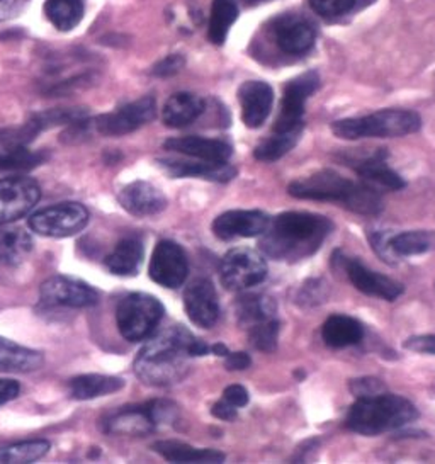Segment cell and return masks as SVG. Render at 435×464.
<instances>
[{
    "mask_svg": "<svg viewBox=\"0 0 435 464\" xmlns=\"http://www.w3.org/2000/svg\"><path fill=\"white\" fill-rule=\"evenodd\" d=\"M277 306L267 295H245L237 301V318L244 327H254L274 318Z\"/></svg>",
    "mask_w": 435,
    "mask_h": 464,
    "instance_id": "f546056e",
    "label": "cell"
},
{
    "mask_svg": "<svg viewBox=\"0 0 435 464\" xmlns=\"http://www.w3.org/2000/svg\"><path fill=\"white\" fill-rule=\"evenodd\" d=\"M89 221V211L81 203H60L44 208L29 218L33 232L43 237L63 238L82 232Z\"/></svg>",
    "mask_w": 435,
    "mask_h": 464,
    "instance_id": "ba28073f",
    "label": "cell"
},
{
    "mask_svg": "<svg viewBox=\"0 0 435 464\" xmlns=\"http://www.w3.org/2000/svg\"><path fill=\"white\" fill-rule=\"evenodd\" d=\"M322 289H324V283L322 281H308L304 287L301 289V295H299V300L306 301V304H310L312 301L314 303H320L324 295H322Z\"/></svg>",
    "mask_w": 435,
    "mask_h": 464,
    "instance_id": "f6af8a7d",
    "label": "cell"
},
{
    "mask_svg": "<svg viewBox=\"0 0 435 464\" xmlns=\"http://www.w3.org/2000/svg\"><path fill=\"white\" fill-rule=\"evenodd\" d=\"M223 400L228 401L235 409H242L248 403V392L240 384H231L223 392Z\"/></svg>",
    "mask_w": 435,
    "mask_h": 464,
    "instance_id": "7bdbcfd3",
    "label": "cell"
},
{
    "mask_svg": "<svg viewBox=\"0 0 435 464\" xmlns=\"http://www.w3.org/2000/svg\"><path fill=\"white\" fill-rule=\"evenodd\" d=\"M33 250V238L29 233L15 228L0 233V262L7 266H17L26 259Z\"/></svg>",
    "mask_w": 435,
    "mask_h": 464,
    "instance_id": "836d02e7",
    "label": "cell"
},
{
    "mask_svg": "<svg viewBox=\"0 0 435 464\" xmlns=\"http://www.w3.org/2000/svg\"><path fill=\"white\" fill-rule=\"evenodd\" d=\"M318 87H320V75L316 72H306L287 83L283 102H281V111L276 123L272 126V131L287 133V131L303 130L306 99L314 94Z\"/></svg>",
    "mask_w": 435,
    "mask_h": 464,
    "instance_id": "9c48e42d",
    "label": "cell"
},
{
    "mask_svg": "<svg viewBox=\"0 0 435 464\" xmlns=\"http://www.w3.org/2000/svg\"><path fill=\"white\" fill-rule=\"evenodd\" d=\"M211 353L219 355V357H227L228 355V347L225 343H215V345H211Z\"/></svg>",
    "mask_w": 435,
    "mask_h": 464,
    "instance_id": "681fc988",
    "label": "cell"
},
{
    "mask_svg": "<svg viewBox=\"0 0 435 464\" xmlns=\"http://www.w3.org/2000/svg\"><path fill=\"white\" fill-rule=\"evenodd\" d=\"M44 14L58 31H72L81 24L83 0H46Z\"/></svg>",
    "mask_w": 435,
    "mask_h": 464,
    "instance_id": "d6a6232c",
    "label": "cell"
},
{
    "mask_svg": "<svg viewBox=\"0 0 435 464\" xmlns=\"http://www.w3.org/2000/svg\"><path fill=\"white\" fill-rule=\"evenodd\" d=\"M46 159L48 153L29 150L26 145L5 147V150H0V170H31L43 164Z\"/></svg>",
    "mask_w": 435,
    "mask_h": 464,
    "instance_id": "d590c367",
    "label": "cell"
},
{
    "mask_svg": "<svg viewBox=\"0 0 435 464\" xmlns=\"http://www.w3.org/2000/svg\"><path fill=\"white\" fill-rule=\"evenodd\" d=\"M213 415L219 419V420H225V422H231V420H235L237 419V409L230 405L228 401H225L223 398L217 401L215 405H213Z\"/></svg>",
    "mask_w": 435,
    "mask_h": 464,
    "instance_id": "7dc6e473",
    "label": "cell"
},
{
    "mask_svg": "<svg viewBox=\"0 0 435 464\" xmlns=\"http://www.w3.org/2000/svg\"><path fill=\"white\" fill-rule=\"evenodd\" d=\"M287 191L298 199L339 201L353 213L366 217H374L382 209L380 192L369 188L362 180L353 182L330 169L291 182Z\"/></svg>",
    "mask_w": 435,
    "mask_h": 464,
    "instance_id": "3957f363",
    "label": "cell"
},
{
    "mask_svg": "<svg viewBox=\"0 0 435 464\" xmlns=\"http://www.w3.org/2000/svg\"><path fill=\"white\" fill-rule=\"evenodd\" d=\"M252 359L246 353H228L225 366L228 371H244V369L250 368Z\"/></svg>",
    "mask_w": 435,
    "mask_h": 464,
    "instance_id": "bcb514c9",
    "label": "cell"
},
{
    "mask_svg": "<svg viewBox=\"0 0 435 464\" xmlns=\"http://www.w3.org/2000/svg\"><path fill=\"white\" fill-rule=\"evenodd\" d=\"M388 151L384 149L369 151L364 157L351 160L361 180L376 191H400L407 184L393 169L386 165Z\"/></svg>",
    "mask_w": 435,
    "mask_h": 464,
    "instance_id": "e0dca14e",
    "label": "cell"
},
{
    "mask_svg": "<svg viewBox=\"0 0 435 464\" xmlns=\"http://www.w3.org/2000/svg\"><path fill=\"white\" fill-rule=\"evenodd\" d=\"M122 208L135 217L159 215L167 208V198L163 192L150 182H131L120 192Z\"/></svg>",
    "mask_w": 435,
    "mask_h": 464,
    "instance_id": "44dd1931",
    "label": "cell"
},
{
    "mask_svg": "<svg viewBox=\"0 0 435 464\" xmlns=\"http://www.w3.org/2000/svg\"><path fill=\"white\" fill-rule=\"evenodd\" d=\"M388 250L393 259L421 256L435 250V230H417V232L398 233L388 235Z\"/></svg>",
    "mask_w": 435,
    "mask_h": 464,
    "instance_id": "83f0119b",
    "label": "cell"
},
{
    "mask_svg": "<svg viewBox=\"0 0 435 464\" xmlns=\"http://www.w3.org/2000/svg\"><path fill=\"white\" fill-rule=\"evenodd\" d=\"M184 306L194 325L215 327L219 316V301L213 283L206 277L192 281L184 293Z\"/></svg>",
    "mask_w": 435,
    "mask_h": 464,
    "instance_id": "2e32d148",
    "label": "cell"
},
{
    "mask_svg": "<svg viewBox=\"0 0 435 464\" xmlns=\"http://www.w3.org/2000/svg\"><path fill=\"white\" fill-rule=\"evenodd\" d=\"M184 65H186V60L182 56H167V58H163L153 67V75H157V77H170V75L179 73Z\"/></svg>",
    "mask_w": 435,
    "mask_h": 464,
    "instance_id": "60d3db41",
    "label": "cell"
},
{
    "mask_svg": "<svg viewBox=\"0 0 435 464\" xmlns=\"http://www.w3.org/2000/svg\"><path fill=\"white\" fill-rule=\"evenodd\" d=\"M40 186L29 178L0 180V227L23 218L40 201Z\"/></svg>",
    "mask_w": 435,
    "mask_h": 464,
    "instance_id": "4fadbf2b",
    "label": "cell"
},
{
    "mask_svg": "<svg viewBox=\"0 0 435 464\" xmlns=\"http://www.w3.org/2000/svg\"><path fill=\"white\" fill-rule=\"evenodd\" d=\"M122 386H124V382L120 378L102 376V374H83V376H77L70 382V392H72V396L77 400H92L97 396L120 392Z\"/></svg>",
    "mask_w": 435,
    "mask_h": 464,
    "instance_id": "4dcf8cb0",
    "label": "cell"
},
{
    "mask_svg": "<svg viewBox=\"0 0 435 464\" xmlns=\"http://www.w3.org/2000/svg\"><path fill=\"white\" fill-rule=\"evenodd\" d=\"M172 411L174 407L167 401H151L140 407H126L109 417L106 429L112 434L145 436L162 420L172 419Z\"/></svg>",
    "mask_w": 435,
    "mask_h": 464,
    "instance_id": "30bf717a",
    "label": "cell"
},
{
    "mask_svg": "<svg viewBox=\"0 0 435 464\" xmlns=\"http://www.w3.org/2000/svg\"><path fill=\"white\" fill-rule=\"evenodd\" d=\"M417 407L403 396L382 392L380 395L357 398L347 415V427L361 436H380L413 422Z\"/></svg>",
    "mask_w": 435,
    "mask_h": 464,
    "instance_id": "277c9868",
    "label": "cell"
},
{
    "mask_svg": "<svg viewBox=\"0 0 435 464\" xmlns=\"http://www.w3.org/2000/svg\"><path fill=\"white\" fill-rule=\"evenodd\" d=\"M221 283L231 291H244L257 286L267 277L266 259L252 248H233L219 266Z\"/></svg>",
    "mask_w": 435,
    "mask_h": 464,
    "instance_id": "52a82bcc",
    "label": "cell"
},
{
    "mask_svg": "<svg viewBox=\"0 0 435 464\" xmlns=\"http://www.w3.org/2000/svg\"><path fill=\"white\" fill-rule=\"evenodd\" d=\"M19 395V382L13 380H0V405L7 403Z\"/></svg>",
    "mask_w": 435,
    "mask_h": 464,
    "instance_id": "c3c4849f",
    "label": "cell"
},
{
    "mask_svg": "<svg viewBox=\"0 0 435 464\" xmlns=\"http://www.w3.org/2000/svg\"><path fill=\"white\" fill-rule=\"evenodd\" d=\"M40 295L41 301L46 304L70 308H87L94 306L99 301V295L94 287L67 276H53L46 279L41 285Z\"/></svg>",
    "mask_w": 435,
    "mask_h": 464,
    "instance_id": "5bb4252c",
    "label": "cell"
},
{
    "mask_svg": "<svg viewBox=\"0 0 435 464\" xmlns=\"http://www.w3.org/2000/svg\"><path fill=\"white\" fill-rule=\"evenodd\" d=\"M244 2L245 5H257L260 2H267V0H240Z\"/></svg>",
    "mask_w": 435,
    "mask_h": 464,
    "instance_id": "f907efd6",
    "label": "cell"
},
{
    "mask_svg": "<svg viewBox=\"0 0 435 464\" xmlns=\"http://www.w3.org/2000/svg\"><path fill=\"white\" fill-rule=\"evenodd\" d=\"M301 133H303V130L287 131V133L272 131L271 137L266 138L258 143L257 149L254 150V157L260 162H276V160L283 159L287 151L293 150L296 147Z\"/></svg>",
    "mask_w": 435,
    "mask_h": 464,
    "instance_id": "e575fe53",
    "label": "cell"
},
{
    "mask_svg": "<svg viewBox=\"0 0 435 464\" xmlns=\"http://www.w3.org/2000/svg\"><path fill=\"white\" fill-rule=\"evenodd\" d=\"M50 450L46 440H29L19 442L11 448L0 450V463H34L41 459Z\"/></svg>",
    "mask_w": 435,
    "mask_h": 464,
    "instance_id": "8d00e7d4",
    "label": "cell"
},
{
    "mask_svg": "<svg viewBox=\"0 0 435 464\" xmlns=\"http://www.w3.org/2000/svg\"><path fill=\"white\" fill-rule=\"evenodd\" d=\"M271 218L258 209H231L213 221V233L221 240L252 238L266 232Z\"/></svg>",
    "mask_w": 435,
    "mask_h": 464,
    "instance_id": "9a60e30c",
    "label": "cell"
},
{
    "mask_svg": "<svg viewBox=\"0 0 435 464\" xmlns=\"http://www.w3.org/2000/svg\"><path fill=\"white\" fill-rule=\"evenodd\" d=\"M163 169L172 178H201L215 182H230L237 176V169L228 162H208V160H160Z\"/></svg>",
    "mask_w": 435,
    "mask_h": 464,
    "instance_id": "603a6c76",
    "label": "cell"
},
{
    "mask_svg": "<svg viewBox=\"0 0 435 464\" xmlns=\"http://www.w3.org/2000/svg\"><path fill=\"white\" fill-rule=\"evenodd\" d=\"M167 150L188 155L192 159L208 160V162H228L233 149L223 140L203 137L170 138L163 143Z\"/></svg>",
    "mask_w": 435,
    "mask_h": 464,
    "instance_id": "7402d4cb",
    "label": "cell"
},
{
    "mask_svg": "<svg viewBox=\"0 0 435 464\" xmlns=\"http://www.w3.org/2000/svg\"><path fill=\"white\" fill-rule=\"evenodd\" d=\"M313 11L326 19L342 17L351 14L355 9L361 7V4L369 5L372 0H308Z\"/></svg>",
    "mask_w": 435,
    "mask_h": 464,
    "instance_id": "f35d334b",
    "label": "cell"
},
{
    "mask_svg": "<svg viewBox=\"0 0 435 464\" xmlns=\"http://www.w3.org/2000/svg\"><path fill=\"white\" fill-rule=\"evenodd\" d=\"M322 337L328 347L342 349L362 341L364 327L353 316L332 314L322 327Z\"/></svg>",
    "mask_w": 435,
    "mask_h": 464,
    "instance_id": "d4e9b609",
    "label": "cell"
},
{
    "mask_svg": "<svg viewBox=\"0 0 435 464\" xmlns=\"http://www.w3.org/2000/svg\"><path fill=\"white\" fill-rule=\"evenodd\" d=\"M238 101L245 126L256 130L266 123L271 114L274 91L269 83L250 81L238 89Z\"/></svg>",
    "mask_w": 435,
    "mask_h": 464,
    "instance_id": "ffe728a7",
    "label": "cell"
},
{
    "mask_svg": "<svg viewBox=\"0 0 435 464\" xmlns=\"http://www.w3.org/2000/svg\"><path fill=\"white\" fill-rule=\"evenodd\" d=\"M163 312L162 303L155 296L147 293H131L118 304V328L126 341H143L160 324Z\"/></svg>",
    "mask_w": 435,
    "mask_h": 464,
    "instance_id": "8992f818",
    "label": "cell"
},
{
    "mask_svg": "<svg viewBox=\"0 0 435 464\" xmlns=\"http://www.w3.org/2000/svg\"><path fill=\"white\" fill-rule=\"evenodd\" d=\"M208 353H211V347L196 339L188 328L176 325L153 337L140 351L135 361L136 374L151 386H169L188 374L192 357Z\"/></svg>",
    "mask_w": 435,
    "mask_h": 464,
    "instance_id": "6da1fadb",
    "label": "cell"
},
{
    "mask_svg": "<svg viewBox=\"0 0 435 464\" xmlns=\"http://www.w3.org/2000/svg\"><path fill=\"white\" fill-rule=\"evenodd\" d=\"M43 366V354L0 337V371L27 372Z\"/></svg>",
    "mask_w": 435,
    "mask_h": 464,
    "instance_id": "4316f807",
    "label": "cell"
},
{
    "mask_svg": "<svg viewBox=\"0 0 435 464\" xmlns=\"http://www.w3.org/2000/svg\"><path fill=\"white\" fill-rule=\"evenodd\" d=\"M238 17V5L235 0H215L211 7L208 38L218 46L225 44L231 26Z\"/></svg>",
    "mask_w": 435,
    "mask_h": 464,
    "instance_id": "1f68e13d",
    "label": "cell"
},
{
    "mask_svg": "<svg viewBox=\"0 0 435 464\" xmlns=\"http://www.w3.org/2000/svg\"><path fill=\"white\" fill-rule=\"evenodd\" d=\"M143 254V244L138 238H124L109 254L106 266L116 276H133L140 269Z\"/></svg>",
    "mask_w": 435,
    "mask_h": 464,
    "instance_id": "f1b7e54d",
    "label": "cell"
},
{
    "mask_svg": "<svg viewBox=\"0 0 435 464\" xmlns=\"http://www.w3.org/2000/svg\"><path fill=\"white\" fill-rule=\"evenodd\" d=\"M342 262H343L345 273L349 276L351 283L367 296H376V298H382V300L394 301L405 291L401 283L394 281L388 276L371 271L361 260L345 257Z\"/></svg>",
    "mask_w": 435,
    "mask_h": 464,
    "instance_id": "ac0fdd59",
    "label": "cell"
},
{
    "mask_svg": "<svg viewBox=\"0 0 435 464\" xmlns=\"http://www.w3.org/2000/svg\"><path fill=\"white\" fill-rule=\"evenodd\" d=\"M351 392L357 398H364V396L380 395L382 392H386V388L376 378H362L351 382Z\"/></svg>",
    "mask_w": 435,
    "mask_h": 464,
    "instance_id": "ab89813d",
    "label": "cell"
},
{
    "mask_svg": "<svg viewBox=\"0 0 435 464\" xmlns=\"http://www.w3.org/2000/svg\"><path fill=\"white\" fill-rule=\"evenodd\" d=\"M420 116L413 111L382 110L361 118H347L332 124V131L342 140L407 137L420 130Z\"/></svg>",
    "mask_w": 435,
    "mask_h": 464,
    "instance_id": "5b68a950",
    "label": "cell"
},
{
    "mask_svg": "<svg viewBox=\"0 0 435 464\" xmlns=\"http://www.w3.org/2000/svg\"><path fill=\"white\" fill-rule=\"evenodd\" d=\"M157 116V102L153 97H143L130 102L114 112L102 114L95 120V128L106 137H121L153 121Z\"/></svg>",
    "mask_w": 435,
    "mask_h": 464,
    "instance_id": "8fae6325",
    "label": "cell"
},
{
    "mask_svg": "<svg viewBox=\"0 0 435 464\" xmlns=\"http://www.w3.org/2000/svg\"><path fill=\"white\" fill-rule=\"evenodd\" d=\"M153 450L172 463H223L227 456L215 450H196L179 440H159Z\"/></svg>",
    "mask_w": 435,
    "mask_h": 464,
    "instance_id": "484cf974",
    "label": "cell"
},
{
    "mask_svg": "<svg viewBox=\"0 0 435 464\" xmlns=\"http://www.w3.org/2000/svg\"><path fill=\"white\" fill-rule=\"evenodd\" d=\"M405 347L411 353L435 355V335H415L405 342Z\"/></svg>",
    "mask_w": 435,
    "mask_h": 464,
    "instance_id": "b9f144b4",
    "label": "cell"
},
{
    "mask_svg": "<svg viewBox=\"0 0 435 464\" xmlns=\"http://www.w3.org/2000/svg\"><path fill=\"white\" fill-rule=\"evenodd\" d=\"M189 273V262L182 246L172 240L159 242L150 260V277L163 287L182 286Z\"/></svg>",
    "mask_w": 435,
    "mask_h": 464,
    "instance_id": "7c38bea8",
    "label": "cell"
},
{
    "mask_svg": "<svg viewBox=\"0 0 435 464\" xmlns=\"http://www.w3.org/2000/svg\"><path fill=\"white\" fill-rule=\"evenodd\" d=\"M206 110L201 97L189 92H179L170 97L163 106V123L170 128H184L194 123Z\"/></svg>",
    "mask_w": 435,
    "mask_h": 464,
    "instance_id": "cb8c5ba5",
    "label": "cell"
},
{
    "mask_svg": "<svg viewBox=\"0 0 435 464\" xmlns=\"http://www.w3.org/2000/svg\"><path fill=\"white\" fill-rule=\"evenodd\" d=\"M29 0H0V21L13 19L15 15L21 14Z\"/></svg>",
    "mask_w": 435,
    "mask_h": 464,
    "instance_id": "ee69618b",
    "label": "cell"
},
{
    "mask_svg": "<svg viewBox=\"0 0 435 464\" xmlns=\"http://www.w3.org/2000/svg\"><path fill=\"white\" fill-rule=\"evenodd\" d=\"M279 322L276 318L260 322L257 325L250 327V343L262 351V353H274L277 347V337H279Z\"/></svg>",
    "mask_w": 435,
    "mask_h": 464,
    "instance_id": "74e56055",
    "label": "cell"
},
{
    "mask_svg": "<svg viewBox=\"0 0 435 464\" xmlns=\"http://www.w3.org/2000/svg\"><path fill=\"white\" fill-rule=\"evenodd\" d=\"M272 31L277 48L289 56L306 55L316 40V33L312 24L295 15L277 19Z\"/></svg>",
    "mask_w": 435,
    "mask_h": 464,
    "instance_id": "d6986e66",
    "label": "cell"
},
{
    "mask_svg": "<svg viewBox=\"0 0 435 464\" xmlns=\"http://www.w3.org/2000/svg\"><path fill=\"white\" fill-rule=\"evenodd\" d=\"M334 228L332 221L314 213L287 211L269 221L260 248L274 260L298 262L312 257Z\"/></svg>",
    "mask_w": 435,
    "mask_h": 464,
    "instance_id": "7a4b0ae2",
    "label": "cell"
}]
</instances>
